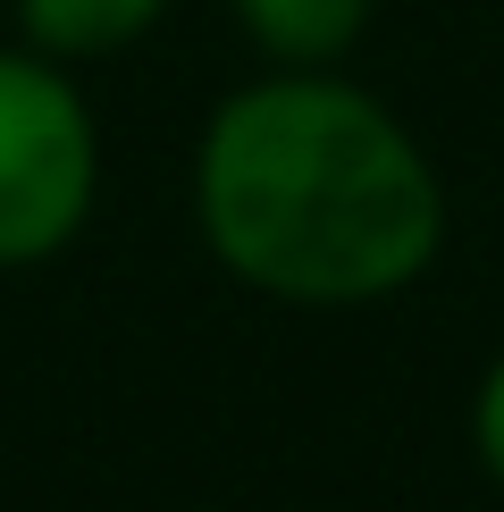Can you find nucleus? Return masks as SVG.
Wrapping results in <instances>:
<instances>
[{"label":"nucleus","instance_id":"5","mask_svg":"<svg viewBox=\"0 0 504 512\" xmlns=\"http://www.w3.org/2000/svg\"><path fill=\"white\" fill-rule=\"evenodd\" d=\"M471 445H479V471L504 487V353L479 370V395H471Z\"/></svg>","mask_w":504,"mask_h":512},{"label":"nucleus","instance_id":"4","mask_svg":"<svg viewBox=\"0 0 504 512\" xmlns=\"http://www.w3.org/2000/svg\"><path fill=\"white\" fill-rule=\"evenodd\" d=\"M9 9H17V42H34L59 68H93V59L135 51L168 17V0H9Z\"/></svg>","mask_w":504,"mask_h":512},{"label":"nucleus","instance_id":"2","mask_svg":"<svg viewBox=\"0 0 504 512\" xmlns=\"http://www.w3.org/2000/svg\"><path fill=\"white\" fill-rule=\"evenodd\" d=\"M101 202V126L76 68L0 42V269L59 261Z\"/></svg>","mask_w":504,"mask_h":512},{"label":"nucleus","instance_id":"1","mask_svg":"<svg viewBox=\"0 0 504 512\" xmlns=\"http://www.w3.org/2000/svg\"><path fill=\"white\" fill-rule=\"evenodd\" d=\"M194 219L227 277L269 303L353 311L404 294L446 244L429 152L345 68H269L210 110Z\"/></svg>","mask_w":504,"mask_h":512},{"label":"nucleus","instance_id":"3","mask_svg":"<svg viewBox=\"0 0 504 512\" xmlns=\"http://www.w3.org/2000/svg\"><path fill=\"white\" fill-rule=\"evenodd\" d=\"M227 17L269 68H345L362 51L378 0H227Z\"/></svg>","mask_w":504,"mask_h":512}]
</instances>
